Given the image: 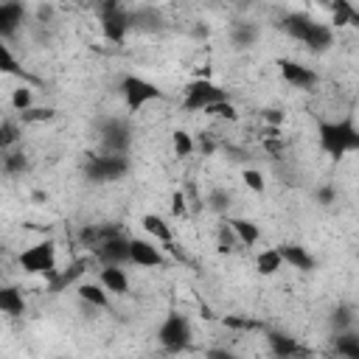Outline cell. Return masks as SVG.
I'll list each match as a JSON object with an SVG mask.
<instances>
[{
	"mask_svg": "<svg viewBox=\"0 0 359 359\" xmlns=\"http://www.w3.org/2000/svg\"><path fill=\"white\" fill-rule=\"evenodd\" d=\"M264 121L266 123H280L283 121V112L280 109H264Z\"/></svg>",
	"mask_w": 359,
	"mask_h": 359,
	"instance_id": "obj_40",
	"label": "cell"
},
{
	"mask_svg": "<svg viewBox=\"0 0 359 359\" xmlns=\"http://www.w3.org/2000/svg\"><path fill=\"white\" fill-rule=\"evenodd\" d=\"M11 107H14L20 115H22L25 109H31V90H28L25 84H22V87H17V90L11 93Z\"/></svg>",
	"mask_w": 359,
	"mask_h": 359,
	"instance_id": "obj_33",
	"label": "cell"
},
{
	"mask_svg": "<svg viewBox=\"0 0 359 359\" xmlns=\"http://www.w3.org/2000/svg\"><path fill=\"white\" fill-rule=\"evenodd\" d=\"M157 342L165 351H171V353L185 351L191 345V325H188V320L182 314H168L160 323V328H157Z\"/></svg>",
	"mask_w": 359,
	"mask_h": 359,
	"instance_id": "obj_5",
	"label": "cell"
},
{
	"mask_svg": "<svg viewBox=\"0 0 359 359\" xmlns=\"http://www.w3.org/2000/svg\"><path fill=\"white\" fill-rule=\"evenodd\" d=\"M121 95H123V101H126L129 109H140L143 104L163 98V90H160L154 81H149V79L132 73V76H123V81H121Z\"/></svg>",
	"mask_w": 359,
	"mask_h": 359,
	"instance_id": "obj_6",
	"label": "cell"
},
{
	"mask_svg": "<svg viewBox=\"0 0 359 359\" xmlns=\"http://www.w3.org/2000/svg\"><path fill=\"white\" fill-rule=\"evenodd\" d=\"M0 309L3 314L8 317H20L25 311V300H22V292L17 286H3L0 289Z\"/></svg>",
	"mask_w": 359,
	"mask_h": 359,
	"instance_id": "obj_19",
	"label": "cell"
},
{
	"mask_svg": "<svg viewBox=\"0 0 359 359\" xmlns=\"http://www.w3.org/2000/svg\"><path fill=\"white\" fill-rule=\"evenodd\" d=\"M227 224H230L233 236L238 238V244H244V247H252V244H258V238H261V230H258V224H255V222H250V219H230Z\"/></svg>",
	"mask_w": 359,
	"mask_h": 359,
	"instance_id": "obj_17",
	"label": "cell"
},
{
	"mask_svg": "<svg viewBox=\"0 0 359 359\" xmlns=\"http://www.w3.org/2000/svg\"><path fill=\"white\" fill-rule=\"evenodd\" d=\"M241 180H244V185L250 188V191H255V194H264V174L261 171H255V168H244V174H241Z\"/></svg>",
	"mask_w": 359,
	"mask_h": 359,
	"instance_id": "obj_35",
	"label": "cell"
},
{
	"mask_svg": "<svg viewBox=\"0 0 359 359\" xmlns=\"http://www.w3.org/2000/svg\"><path fill=\"white\" fill-rule=\"evenodd\" d=\"M334 351H337L342 359H359V334H356V331L334 334Z\"/></svg>",
	"mask_w": 359,
	"mask_h": 359,
	"instance_id": "obj_21",
	"label": "cell"
},
{
	"mask_svg": "<svg viewBox=\"0 0 359 359\" xmlns=\"http://www.w3.org/2000/svg\"><path fill=\"white\" fill-rule=\"evenodd\" d=\"M278 67H280V76H283L292 87H311V84L317 81V73H314L311 67L300 65V62L283 59V62H278Z\"/></svg>",
	"mask_w": 359,
	"mask_h": 359,
	"instance_id": "obj_12",
	"label": "cell"
},
{
	"mask_svg": "<svg viewBox=\"0 0 359 359\" xmlns=\"http://www.w3.org/2000/svg\"><path fill=\"white\" fill-rule=\"evenodd\" d=\"M317 135H320V146L325 154L331 157H342L348 151H359V129L353 126L351 118H342V121H323L317 126Z\"/></svg>",
	"mask_w": 359,
	"mask_h": 359,
	"instance_id": "obj_1",
	"label": "cell"
},
{
	"mask_svg": "<svg viewBox=\"0 0 359 359\" xmlns=\"http://www.w3.org/2000/svg\"><path fill=\"white\" fill-rule=\"evenodd\" d=\"M126 171H129L126 154H112V151L93 154V157L87 160V165H84V174H87L93 182H112V180H121Z\"/></svg>",
	"mask_w": 359,
	"mask_h": 359,
	"instance_id": "obj_3",
	"label": "cell"
},
{
	"mask_svg": "<svg viewBox=\"0 0 359 359\" xmlns=\"http://www.w3.org/2000/svg\"><path fill=\"white\" fill-rule=\"evenodd\" d=\"M219 101H227V93L222 87H216L213 81H208V79H196V81H191L185 87L182 107L185 109H194V112H199V109L205 112V109H210Z\"/></svg>",
	"mask_w": 359,
	"mask_h": 359,
	"instance_id": "obj_4",
	"label": "cell"
},
{
	"mask_svg": "<svg viewBox=\"0 0 359 359\" xmlns=\"http://www.w3.org/2000/svg\"><path fill=\"white\" fill-rule=\"evenodd\" d=\"M140 224H143V230L151 236V238H157L163 247H168L171 244V238H174V233H171V227L160 219V216H154V213H146L143 219H140Z\"/></svg>",
	"mask_w": 359,
	"mask_h": 359,
	"instance_id": "obj_18",
	"label": "cell"
},
{
	"mask_svg": "<svg viewBox=\"0 0 359 359\" xmlns=\"http://www.w3.org/2000/svg\"><path fill=\"white\" fill-rule=\"evenodd\" d=\"M266 339H269V351H272L275 359H303L306 356V351L300 348V342L294 337L283 334V331H269Z\"/></svg>",
	"mask_w": 359,
	"mask_h": 359,
	"instance_id": "obj_11",
	"label": "cell"
},
{
	"mask_svg": "<svg viewBox=\"0 0 359 359\" xmlns=\"http://www.w3.org/2000/svg\"><path fill=\"white\" fill-rule=\"evenodd\" d=\"M98 283L112 294H126V289H129V278L121 266H104L98 272Z\"/></svg>",
	"mask_w": 359,
	"mask_h": 359,
	"instance_id": "obj_16",
	"label": "cell"
},
{
	"mask_svg": "<svg viewBox=\"0 0 359 359\" xmlns=\"http://www.w3.org/2000/svg\"><path fill=\"white\" fill-rule=\"evenodd\" d=\"M50 118H56V109H50V107H31L20 115L22 123H39V121H50Z\"/></svg>",
	"mask_w": 359,
	"mask_h": 359,
	"instance_id": "obj_29",
	"label": "cell"
},
{
	"mask_svg": "<svg viewBox=\"0 0 359 359\" xmlns=\"http://www.w3.org/2000/svg\"><path fill=\"white\" fill-rule=\"evenodd\" d=\"M129 264H137V266H165V255L151 241L132 238L129 241Z\"/></svg>",
	"mask_w": 359,
	"mask_h": 359,
	"instance_id": "obj_10",
	"label": "cell"
},
{
	"mask_svg": "<svg viewBox=\"0 0 359 359\" xmlns=\"http://www.w3.org/2000/svg\"><path fill=\"white\" fill-rule=\"evenodd\" d=\"M314 22L317 20H311L309 14H303V11H294V14H289V17H283V31L292 36V39H297V42H306L309 39V34H311V28H314Z\"/></svg>",
	"mask_w": 359,
	"mask_h": 359,
	"instance_id": "obj_14",
	"label": "cell"
},
{
	"mask_svg": "<svg viewBox=\"0 0 359 359\" xmlns=\"http://www.w3.org/2000/svg\"><path fill=\"white\" fill-rule=\"evenodd\" d=\"M208 199H210V208H213L216 213H224V210H227V199H230V196H227L224 191H213Z\"/></svg>",
	"mask_w": 359,
	"mask_h": 359,
	"instance_id": "obj_37",
	"label": "cell"
},
{
	"mask_svg": "<svg viewBox=\"0 0 359 359\" xmlns=\"http://www.w3.org/2000/svg\"><path fill=\"white\" fill-rule=\"evenodd\" d=\"M278 250L283 255V264H292V269H300V272L314 269V255L306 247H300V244H280Z\"/></svg>",
	"mask_w": 359,
	"mask_h": 359,
	"instance_id": "obj_15",
	"label": "cell"
},
{
	"mask_svg": "<svg viewBox=\"0 0 359 359\" xmlns=\"http://www.w3.org/2000/svg\"><path fill=\"white\" fill-rule=\"evenodd\" d=\"M280 266H283V255H280L278 247H269V250H264V252L255 258V269H258L261 275H275Z\"/></svg>",
	"mask_w": 359,
	"mask_h": 359,
	"instance_id": "obj_23",
	"label": "cell"
},
{
	"mask_svg": "<svg viewBox=\"0 0 359 359\" xmlns=\"http://www.w3.org/2000/svg\"><path fill=\"white\" fill-rule=\"evenodd\" d=\"M331 42H334L331 28H328V25H323V22H314V28H311V34H309V39H306L303 45H306V48H311V50H325Z\"/></svg>",
	"mask_w": 359,
	"mask_h": 359,
	"instance_id": "obj_24",
	"label": "cell"
},
{
	"mask_svg": "<svg viewBox=\"0 0 359 359\" xmlns=\"http://www.w3.org/2000/svg\"><path fill=\"white\" fill-rule=\"evenodd\" d=\"M98 135H101L104 149L112 151V154H123L129 149V140H132L129 123L123 118H101L98 121Z\"/></svg>",
	"mask_w": 359,
	"mask_h": 359,
	"instance_id": "obj_7",
	"label": "cell"
},
{
	"mask_svg": "<svg viewBox=\"0 0 359 359\" xmlns=\"http://www.w3.org/2000/svg\"><path fill=\"white\" fill-rule=\"evenodd\" d=\"M101 28L112 42H123L126 31L132 28V14L121 8L118 3H104L101 6Z\"/></svg>",
	"mask_w": 359,
	"mask_h": 359,
	"instance_id": "obj_8",
	"label": "cell"
},
{
	"mask_svg": "<svg viewBox=\"0 0 359 359\" xmlns=\"http://www.w3.org/2000/svg\"><path fill=\"white\" fill-rule=\"evenodd\" d=\"M0 70L8 73V76H17V79H22V81H36V79H34L31 73H25L22 65L11 56V48H8L6 42H0Z\"/></svg>",
	"mask_w": 359,
	"mask_h": 359,
	"instance_id": "obj_22",
	"label": "cell"
},
{
	"mask_svg": "<svg viewBox=\"0 0 359 359\" xmlns=\"http://www.w3.org/2000/svg\"><path fill=\"white\" fill-rule=\"evenodd\" d=\"M17 261H20L22 272H28V275H42L45 280H50V278L59 272V269H56V244H53V241H39V244L22 250Z\"/></svg>",
	"mask_w": 359,
	"mask_h": 359,
	"instance_id": "obj_2",
	"label": "cell"
},
{
	"mask_svg": "<svg viewBox=\"0 0 359 359\" xmlns=\"http://www.w3.org/2000/svg\"><path fill=\"white\" fill-rule=\"evenodd\" d=\"M331 14H334V25H351V22L359 25V11L345 0H337L331 6Z\"/></svg>",
	"mask_w": 359,
	"mask_h": 359,
	"instance_id": "obj_25",
	"label": "cell"
},
{
	"mask_svg": "<svg viewBox=\"0 0 359 359\" xmlns=\"http://www.w3.org/2000/svg\"><path fill=\"white\" fill-rule=\"evenodd\" d=\"M171 213H174V216H185V213H188V208H185V196H182L180 191L171 196Z\"/></svg>",
	"mask_w": 359,
	"mask_h": 359,
	"instance_id": "obj_38",
	"label": "cell"
},
{
	"mask_svg": "<svg viewBox=\"0 0 359 359\" xmlns=\"http://www.w3.org/2000/svg\"><path fill=\"white\" fill-rule=\"evenodd\" d=\"M25 20V6L22 3H0V36L8 39L20 22Z\"/></svg>",
	"mask_w": 359,
	"mask_h": 359,
	"instance_id": "obj_13",
	"label": "cell"
},
{
	"mask_svg": "<svg viewBox=\"0 0 359 359\" xmlns=\"http://www.w3.org/2000/svg\"><path fill=\"white\" fill-rule=\"evenodd\" d=\"M258 36V28L252 22H236L233 25V42L236 45H252Z\"/></svg>",
	"mask_w": 359,
	"mask_h": 359,
	"instance_id": "obj_27",
	"label": "cell"
},
{
	"mask_svg": "<svg viewBox=\"0 0 359 359\" xmlns=\"http://www.w3.org/2000/svg\"><path fill=\"white\" fill-rule=\"evenodd\" d=\"M224 325H227V328H238V331H252V328H258V323H255V320H247V317H224Z\"/></svg>",
	"mask_w": 359,
	"mask_h": 359,
	"instance_id": "obj_36",
	"label": "cell"
},
{
	"mask_svg": "<svg viewBox=\"0 0 359 359\" xmlns=\"http://www.w3.org/2000/svg\"><path fill=\"white\" fill-rule=\"evenodd\" d=\"M208 115H213V118H227V121H236L238 118V112H236V107L230 104V98L227 101H219V104H213L210 109H205Z\"/></svg>",
	"mask_w": 359,
	"mask_h": 359,
	"instance_id": "obj_34",
	"label": "cell"
},
{
	"mask_svg": "<svg viewBox=\"0 0 359 359\" xmlns=\"http://www.w3.org/2000/svg\"><path fill=\"white\" fill-rule=\"evenodd\" d=\"M351 323H353V317H351V309H348V306L334 309V314H331V328H337V334L351 331Z\"/></svg>",
	"mask_w": 359,
	"mask_h": 359,
	"instance_id": "obj_31",
	"label": "cell"
},
{
	"mask_svg": "<svg viewBox=\"0 0 359 359\" xmlns=\"http://www.w3.org/2000/svg\"><path fill=\"white\" fill-rule=\"evenodd\" d=\"M3 171H6V174H22V171H25V157H22V151H3Z\"/></svg>",
	"mask_w": 359,
	"mask_h": 359,
	"instance_id": "obj_30",
	"label": "cell"
},
{
	"mask_svg": "<svg viewBox=\"0 0 359 359\" xmlns=\"http://www.w3.org/2000/svg\"><path fill=\"white\" fill-rule=\"evenodd\" d=\"M317 199H320L323 205H331V202H334V188H320V191H317Z\"/></svg>",
	"mask_w": 359,
	"mask_h": 359,
	"instance_id": "obj_41",
	"label": "cell"
},
{
	"mask_svg": "<svg viewBox=\"0 0 359 359\" xmlns=\"http://www.w3.org/2000/svg\"><path fill=\"white\" fill-rule=\"evenodd\" d=\"M205 359H238V356L233 351H227V348H210L205 353Z\"/></svg>",
	"mask_w": 359,
	"mask_h": 359,
	"instance_id": "obj_39",
	"label": "cell"
},
{
	"mask_svg": "<svg viewBox=\"0 0 359 359\" xmlns=\"http://www.w3.org/2000/svg\"><path fill=\"white\" fill-rule=\"evenodd\" d=\"M76 292H79V297H81L84 303H90V306H95V309H107V306H109V292H107L101 283H79Z\"/></svg>",
	"mask_w": 359,
	"mask_h": 359,
	"instance_id": "obj_20",
	"label": "cell"
},
{
	"mask_svg": "<svg viewBox=\"0 0 359 359\" xmlns=\"http://www.w3.org/2000/svg\"><path fill=\"white\" fill-rule=\"evenodd\" d=\"M129 241H132V238H123L121 233H115L112 238H107V241L95 250V258H98L104 266H123V264H129Z\"/></svg>",
	"mask_w": 359,
	"mask_h": 359,
	"instance_id": "obj_9",
	"label": "cell"
},
{
	"mask_svg": "<svg viewBox=\"0 0 359 359\" xmlns=\"http://www.w3.org/2000/svg\"><path fill=\"white\" fill-rule=\"evenodd\" d=\"M171 146H174V154H177V157H188V154L194 151V140H191V135H188L185 129H177V132L171 135Z\"/></svg>",
	"mask_w": 359,
	"mask_h": 359,
	"instance_id": "obj_28",
	"label": "cell"
},
{
	"mask_svg": "<svg viewBox=\"0 0 359 359\" xmlns=\"http://www.w3.org/2000/svg\"><path fill=\"white\" fill-rule=\"evenodd\" d=\"M17 123L14 121H3V126H0V146H3V151H11V146L17 143Z\"/></svg>",
	"mask_w": 359,
	"mask_h": 359,
	"instance_id": "obj_32",
	"label": "cell"
},
{
	"mask_svg": "<svg viewBox=\"0 0 359 359\" xmlns=\"http://www.w3.org/2000/svg\"><path fill=\"white\" fill-rule=\"evenodd\" d=\"M81 272H84V261H76V264H73L67 272H56V275L48 280L50 292H62V289H65V286H67V283H70L76 275H81Z\"/></svg>",
	"mask_w": 359,
	"mask_h": 359,
	"instance_id": "obj_26",
	"label": "cell"
}]
</instances>
